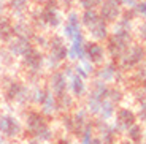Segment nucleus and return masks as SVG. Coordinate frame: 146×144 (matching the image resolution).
<instances>
[{
  "mask_svg": "<svg viewBox=\"0 0 146 144\" xmlns=\"http://www.w3.org/2000/svg\"><path fill=\"white\" fill-rule=\"evenodd\" d=\"M24 133L30 138L38 139L40 143H48L56 138V131L51 127L48 117H44L36 109H27L24 112Z\"/></svg>",
  "mask_w": 146,
  "mask_h": 144,
  "instance_id": "obj_1",
  "label": "nucleus"
},
{
  "mask_svg": "<svg viewBox=\"0 0 146 144\" xmlns=\"http://www.w3.org/2000/svg\"><path fill=\"white\" fill-rule=\"evenodd\" d=\"M81 25L88 29V33L94 41L103 43L110 36V25L100 18L97 10H84L80 16Z\"/></svg>",
  "mask_w": 146,
  "mask_h": 144,
  "instance_id": "obj_2",
  "label": "nucleus"
},
{
  "mask_svg": "<svg viewBox=\"0 0 146 144\" xmlns=\"http://www.w3.org/2000/svg\"><path fill=\"white\" fill-rule=\"evenodd\" d=\"M48 54H44V68L52 71L59 70L60 65L67 60L68 46L65 44V38L62 35H52L48 38Z\"/></svg>",
  "mask_w": 146,
  "mask_h": 144,
  "instance_id": "obj_3",
  "label": "nucleus"
},
{
  "mask_svg": "<svg viewBox=\"0 0 146 144\" xmlns=\"http://www.w3.org/2000/svg\"><path fill=\"white\" fill-rule=\"evenodd\" d=\"M108 89H110V84L103 83L100 79H94L91 84V89H88V94L84 97L86 98L84 100V108L88 109V112L92 117H97L100 103L105 98H108Z\"/></svg>",
  "mask_w": 146,
  "mask_h": 144,
  "instance_id": "obj_4",
  "label": "nucleus"
},
{
  "mask_svg": "<svg viewBox=\"0 0 146 144\" xmlns=\"http://www.w3.org/2000/svg\"><path fill=\"white\" fill-rule=\"evenodd\" d=\"M64 18L56 0H48V3L35 15V22L41 29H57Z\"/></svg>",
  "mask_w": 146,
  "mask_h": 144,
  "instance_id": "obj_5",
  "label": "nucleus"
},
{
  "mask_svg": "<svg viewBox=\"0 0 146 144\" xmlns=\"http://www.w3.org/2000/svg\"><path fill=\"white\" fill-rule=\"evenodd\" d=\"M145 57H146V51H145V46L140 43H135L132 41L130 46L125 49V52L119 57V60L116 62L117 63V68L121 70L122 73H130L132 70L138 67L140 63L145 62Z\"/></svg>",
  "mask_w": 146,
  "mask_h": 144,
  "instance_id": "obj_6",
  "label": "nucleus"
},
{
  "mask_svg": "<svg viewBox=\"0 0 146 144\" xmlns=\"http://www.w3.org/2000/svg\"><path fill=\"white\" fill-rule=\"evenodd\" d=\"M22 67L26 68L30 79L38 81L41 78V73L44 70V52L43 49L36 46H32L26 54L21 57Z\"/></svg>",
  "mask_w": 146,
  "mask_h": 144,
  "instance_id": "obj_7",
  "label": "nucleus"
},
{
  "mask_svg": "<svg viewBox=\"0 0 146 144\" xmlns=\"http://www.w3.org/2000/svg\"><path fill=\"white\" fill-rule=\"evenodd\" d=\"M3 94L8 103L19 106H26L27 103H30V87L18 79H7L3 86Z\"/></svg>",
  "mask_w": 146,
  "mask_h": 144,
  "instance_id": "obj_8",
  "label": "nucleus"
},
{
  "mask_svg": "<svg viewBox=\"0 0 146 144\" xmlns=\"http://www.w3.org/2000/svg\"><path fill=\"white\" fill-rule=\"evenodd\" d=\"M0 136L5 139H21L24 136V124L15 114H0Z\"/></svg>",
  "mask_w": 146,
  "mask_h": 144,
  "instance_id": "obj_9",
  "label": "nucleus"
},
{
  "mask_svg": "<svg viewBox=\"0 0 146 144\" xmlns=\"http://www.w3.org/2000/svg\"><path fill=\"white\" fill-rule=\"evenodd\" d=\"M133 41V36H122V35H114L110 33V36L105 40V51H106V57L108 60L117 62L119 57L125 52L130 43Z\"/></svg>",
  "mask_w": 146,
  "mask_h": 144,
  "instance_id": "obj_10",
  "label": "nucleus"
},
{
  "mask_svg": "<svg viewBox=\"0 0 146 144\" xmlns=\"http://www.w3.org/2000/svg\"><path fill=\"white\" fill-rule=\"evenodd\" d=\"M94 78L95 79H100L106 84H119L122 83V79L125 78V73H122L119 68H117V63L113 60H106L103 62L102 65H99L95 68L94 73Z\"/></svg>",
  "mask_w": 146,
  "mask_h": 144,
  "instance_id": "obj_11",
  "label": "nucleus"
},
{
  "mask_svg": "<svg viewBox=\"0 0 146 144\" xmlns=\"http://www.w3.org/2000/svg\"><path fill=\"white\" fill-rule=\"evenodd\" d=\"M135 122H137V116L132 108H125V106L116 108V112L113 116V127L116 128L119 136L124 135L129 127H132Z\"/></svg>",
  "mask_w": 146,
  "mask_h": 144,
  "instance_id": "obj_12",
  "label": "nucleus"
},
{
  "mask_svg": "<svg viewBox=\"0 0 146 144\" xmlns=\"http://www.w3.org/2000/svg\"><path fill=\"white\" fill-rule=\"evenodd\" d=\"M94 133L100 138L102 144H117V141H119V135L113 127V124H110V120H102L99 117H95Z\"/></svg>",
  "mask_w": 146,
  "mask_h": 144,
  "instance_id": "obj_13",
  "label": "nucleus"
},
{
  "mask_svg": "<svg viewBox=\"0 0 146 144\" xmlns=\"http://www.w3.org/2000/svg\"><path fill=\"white\" fill-rule=\"evenodd\" d=\"M70 41H72V43H70L68 51H67V62L76 63V62L86 59V51H84V48H86V40H84L83 32L76 33Z\"/></svg>",
  "mask_w": 146,
  "mask_h": 144,
  "instance_id": "obj_14",
  "label": "nucleus"
},
{
  "mask_svg": "<svg viewBox=\"0 0 146 144\" xmlns=\"http://www.w3.org/2000/svg\"><path fill=\"white\" fill-rule=\"evenodd\" d=\"M84 51H86V59H88L94 67H99V65H102L103 62L108 60L105 46H103L102 43H99V41H94V40L86 41Z\"/></svg>",
  "mask_w": 146,
  "mask_h": 144,
  "instance_id": "obj_15",
  "label": "nucleus"
},
{
  "mask_svg": "<svg viewBox=\"0 0 146 144\" xmlns=\"http://www.w3.org/2000/svg\"><path fill=\"white\" fill-rule=\"evenodd\" d=\"M48 89L51 90L52 94L57 97V95L64 94L68 90V81H67V76L62 73V70H52L48 76Z\"/></svg>",
  "mask_w": 146,
  "mask_h": 144,
  "instance_id": "obj_16",
  "label": "nucleus"
},
{
  "mask_svg": "<svg viewBox=\"0 0 146 144\" xmlns=\"http://www.w3.org/2000/svg\"><path fill=\"white\" fill-rule=\"evenodd\" d=\"M100 11L99 15L106 24H113L116 19H119V16L122 15V7H119L117 3L111 2V0H102V3H100Z\"/></svg>",
  "mask_w": 146,
  "mask_h": 144,
  "instance_id": "obj_17",
  "label": "nucleus"
},
{
  "mask_svg": "<svg viewBox=\"0 0 146 144\" xmlns=\"http://www.w3.org/2000/svg\"><path fill=\"white\" fill-rule=\"evenodd\" d=\"M72 117H73V135L75 136H80L83 133L84 127L92 120V116L88 112V109L84 108V104L78 106V108H73Z\"/></svg>",
  "mask_w": 146,
  "mask_h": 144,
  "instance_id": "obj_18",
  "label": "nucleus"
},
{
  "mask_svg": "<svg viewBox=\"0 0 146 144\" xmlns=\"http://www.w3.org/2000/svg\"><path fill=\"white\" fill-rule=\"evenodd\" d=\"M32 46H33L32 41L24 40V38H19V36H13V38L7 43V51L13 55V57H19V59H21Z\"/></svg>",
  "mask_w": 146,
  "mask_h": 144,
  "instance_id": "obj_19",
  "label": "nucleus"
},
{
  "mask_svg": "<svg viewBox=\"0 0 146 144\" xmlns=\"http://www.w3.org/2000/svg\"><path fill=\"white\" fill-rule=\"evenodd\" d=\"M40 112L48 117V119H52L56 116H59V106H57V98L52 94L51 90H46V95H44V100L40 104Z\"/></svg>",
  "mask_w": 146,
  "mask_h": 144,
  "instance_id": "obj_20",
  "label": "nucleus"
},
{
  "mask_svg": "<svg viewBox=\"0 0 146 144\" xmlns=\"http://www.w3.org/2000/svg\"><path fill=\"white\" fill-rule=\"evenodd\" d=\"M68 81V92L76 98V100H81V98L86 97L88 94V84H86V79L80 78L76 73H73L70 78H67Z\"/></svg>",
  "mask_w": 146,
  "mask_h": 144,
  "instance_id": "obj_21",
  "label": "nucleus"
},
{
  "mask_svg": "<svg viewBox=\"0 0 146 144\" xmlns=\"http://www.w3.org/2000/svg\"><path fill=\"white\" fill-rule=\"evenodd\" d=\"M83 32V25H81V21H80V15L76 11H70L67 15V21H65V25H64V38H68L72 40L73 36L76 33Z\"/></svg>",
  "mask_w": 146,
  "mask_h": 144,
  "instance_id": "obj_22",
  "label": "nucleus"
},
{
  "mask_svg": "<svg viewBox=\"0 0 146 144\" xmlns=\"http://www.w3.org/2000/svg\"><path fill=\"white\" fill-rule=\"evenodd\" d=\"M13 33H15V36H19V38L32 41L33 35H35V30H33V27L27 21L19 19L16 24H13Z\"/></svg>",
  "mask_w": 146,
  "mask_h": 144,
  "instance_id": "obj_23",
  "label": "nucleus"
},
{
  "mask_svg": "<svg viewBox=\"0 0 146 144\" xmlns=\"http://www.w3.org/2000/svg\"><path fill=\"white\" fill-rule=\"evenodd\" d=\"M57 106H59V114L60 112H72L73 108L76 106V98L70 94L68 90L64 92V94L57 95Z\"/></svg>",
  "mask_w": 146,
  "mask_h": 144,
  "instance_id": "obj_24",
  "label": "nucleus"
},
{
  "mask_svg": "<svg viewBox=\"0 0 146 144\" xmlns=\"http://www.w3.org/2000/svg\"><path fill=\"white\" fill-rule=\"evenodd\" d=\"M124 135L129 141H132V143H135V144L145 143V127H143V124L135 122L132 127H129Z\"/></svg>",
  "mask_w": 146,
  "mask_h": 144,
  "instance_id": "obj_25",
  "label": "nucleus"
},
{
  "mask_svg": "<svg viewBox=\"0 0 146 144\" xmlns=\"http://www.w3.org/2000/svg\"><path fill=\"white\" fill-rule=\"evenodd\" d=\"M116 104L113 103V101H110L108 98H105V100L100 103V108H99V112H97V117L102 120H111L113 119L114 112H116Z\"/></svg>",
  "mask_w": 146,
  "mask_h": 144,
  "instance_id": "obj_26",
  "label": "nucleus"
},
{
  "mask_svg": "<svg viewBox=\"0 0 146 144\" xmlns=\"http://www.w3.org/2000/svg\"><path fill=\"white\" fill-rule=\"evenodd\" d=\"M15 36L13 33V24L8 18H2L0 16V41L2 43H8Z\"/></svg>",
  "mask_w": 146,
  "mask_h": 144,
  "instance_id": "obj_27",
  "label": "nucleus"
},
{
  "mask_svg": "<svg viewBox=\"0 0 146 144\" xmlns=\"http://www.w3.org/2000/svg\"><path fill=\"white\" fill-rule=\"evenodd\" d=\"M124 98H125V94L119 84H111L110 86V89H108V100L110 101H113L116 106H119Z\"/></svg>",
  "mask_w": 146,
  "mask_h": 144,
  "instance_id": "obj_28",
  "label": "nucleus"
},
{
  "mask_svg": "<svg viewBox=\"0 0 146 144\" xmlns=\"http://www.w3.org/2000/svg\"><path fill=\"white\" fill-rule=\"evenodd\" d=\"M146 67H145V62L140 63L138 67L130 71V79L133 83V86H145V81H146Z\"/></svg>",
  "mask_w": 146,
  "mask_h": 144,
  "instance_id": "obj_29",
  "label": "nucleus"
},
{
  "mask_svg": "<svg viewBox=\"0 0 146 144\" xmlns=\"http://www.w3.org/2000/svg\"><path fill=\"white\" fill-rule=\"evenodd\" d=\"M46 90H48V87L40 86V84H35V86L30 89V103L35 104V106H40L41 101L44 100Z\"/></svg>",
  "mask_w": 146,
  "mask_h": 144,
  "instance_id": "obj_30",
  "label": "nucleus"
},
{
  "mask_svg": "<svg viewBox=\"0 0 146 144\" xmlns=\"http://www.w3.org/2000/svg\"><path fill=\"white\" fill-rule=\"evenodd\" d=\"M60 127L65 131V135H73V117L72 112H60Z\"/></svg>",
  "mask_w": 146,
  "mask_h": 144,
  "instance_id": "obj_31",
  "label": "nucleus"
},
{
  "mask_svg": "<svg viewBox=\"0 0 146 144\" xmlns=\"http://www.w3.org/2000/svg\"><path fill=\"white\" fill-rule=\"evenodd\" d=\"M29 7V0H10V8L16 16H22Z\"/></svg>",
  "mask_w": 146,
  "mask_h": 144,
  "instance_id": "obj_32",
  "label": "nucleus"
},
{
  "mask_svg": "<svg viewBox=\"0 0 146 144\" xmlns=\"http://www.w3.org/2000/svg\"><path fill=\"white\" fill-rule=\"evenodd\" d=\"M135 116H137V122L145 125V122H146V100L138 103L137 111H135Z\"/></svg>",
  "mask_w": 146,
  "mask_h": 144,
  "instance_id": "obj_33",
  "label": "nucleus"
},
{
  "mask_svg": "<svg viewBox=\"0 0 146 144\" xmlns=\"http://www.w3.org/2000/svg\"><path fill=\"white\" fill-rule=\"evenodd\" d=\"M78 3L83 10H95L100 7L102 0H78Z\"/></svg>",
  "mask_w": 146,
  "mask_h": 144,
  "instance_id": "obj_34",
  "label": "nucleus"
},
{
  "mask_svg": "<svg viewBox=\"0 0 146 144\" xmlns=\"http://www.w3.org/2000/svg\"><path fill=\"white\" fill-rule=\"evenodd\" d=\"M32 44L36 48H40V49H46L48 48V38L43 35H38V33L35 32V35H33V38H32Z\"/></svg>",
  "mask_w": 146,
  "mask_h": 144,
  "instance_id": "obj_35",
  "label": "nucleus"
},
{
  "mask_svg": "<svg viewBox=\"0 0 146 144\" xmlns=\"http://www.w3.org/2000/svg\"><path fill=\"white\" fill-rule=\"evenodd\" d=\"M78 63H80L81 67H83V68H84V71L88 73V75L91 76V78L94 76V73H95V68H97V67H94V65H92L91 62L88 60V59H83V60H80Z\"/></svg>",
  "mask_w": 146,
  "mask_h": 144,
  "instance_id": "obj_36",
  "label": "nucleus"
},
{
  "mask_svg": "<svg viewBox=\"0 0 146 144\" xmlns=\"http://www.w3.org/2000/svg\"><path fill=\"white\" fill-rule=\"evenodd\" d=\"M73 71L76 73V75L80 76V78H83V79H86V81H88L89 78H91V76H89L88 73L84 71V68H83V67H81L80 63H78V62H76V63H73Z\"/></svg>",
  "mask_w": 146,
  "mask_h": 144,
  "instance_id": "obj_37",
  "label": "nucleus"
},
{
  "mask_svg": "<svg viewBox=\"0 0 146 144\" xmlns=\"http://www.w3.org/2000/svg\"><path fill=\"white\" fill-rule=\"evenodd\" d=\"M114 3H117L119 7H127V8H132L133 5L137 3V0H111Z\"/></svg>",
  "mask_w": 146,
  "mask_h": 144,
  "instance_id": "obj_38",
  "label": "nucleus"
},
{
  "mask_svg": "<svg viewBox=\"0 0 146 144\" xmlns=\"http://www.w3.org/2000/svg\"><path fill=\"white\" fill-rule=\"evenodd\" d=\"M138 38L141 40V43H145V40H146V24L145 22H141V25L138 27Z\"/></svg>",
  "mask_w": 146,
  "mask_h": 144,
  "instance_id": "obj_39",
  "label": "nucleus"
},
{
  "mask_svg": "<svg viewBox=\"0 0 146 144\" xmlns=\"http://www.w3.org/2000/svg\"><path fill=\"white\" fill-rule=\"evenodd\" d=\"M57 144H73L72 143V139H70L67 135H64V136H60V138H57V141H56Z\"/></svg>",
  "mask_w": 146,
  "mask_h": 144,
  "instance_id": "obj_40",
  "label": "nucleus"
},
{
  "mask_svg": "<svg viewBox=\"0 0 146 144\" xmlns=\"http://www.w3.org/2000/svg\"><path fill=\"white\" fill-rule=\"evenodd\" d=\"M91 144H102V141H100V138L97 136L95 133H94V136H92V141H91Z\"/></svg>",
  "mask_w": 146,
  "mask_h": 144,
  "instance_id": "obj_41",
  "label": "nucleus"
},
{
  "mask_svg": "<svg viewBox=\"0 0 146 144\" xmlns=\"http://www.w3.org/2000/svg\"><path fill=\"white\" fill-rule=\"evenodd\" d=\"M24 144H43V143H40L38 139H33V138H29V139H27Z\"/></svg>",
  "mask_w": 146,
  "mask_h": 144,
  "instance_id": "obj_42",
  "label": "nucleus"
},
{
  "mask_svg": "<svg viewBox=\"0 0 146 144\" xmlns=\"http://www.w3.org/2000/svg\"><path fill=\"white\" fill-rule=\"evenodd\" d=\"M60 2H62V3L65 5V7H72V5H73V2H75V0H60Z\"/></svg>",
  "mask_w": 146,
  "mask_h": 144,
  "instance_id": "obj_43",
  "label": "nucleus"
},
{
  "mask_svg": "<svg viewBox=\"0 0 146 144\" xmlns=\"http://www.w3.org/2000/svg\"><path fill=\"white\" fill-rule=\"evenodd\" d=\"M117 144H135V143H132V141H129V139H127V138H124V139L117 141Z\"/></svg>",
  "mask_w": 146,
  "mask_h": 144,
  "instance_id": "obj_44",
  "label": "nucleus"
},
{
  "mask_svg": "<svg viewBox=\"0 0 146 144\" xmlns=\"http://www.w3.org/2000/svg\"><path fill=\"white\" fill-rule=\"evenodd\" d=\"M5 2H7V0H0V16H2V13H3V10H5Z\"/></svg>",
  "mask_w": 146,
  "mask_h": 144,
  "instance_id": "obj_45",
  "label": "nucleus"
},
{
  "mask_svg": "<svg viewBox=\"0 0 146 144\" xmlns=\"http://www.w3.org/2000/svg\"><path fill=\"white\" fill-rule=\"evenodd\" d=\"M0 144H10V143H8V139H5V138L0 136Z\"/></svg>",
  "mask_w": 146,
  "mask_h": 144,
  "instance_id": "obj_46",
  "label": "nucleus"
},
{
  "mask_svg": "<svg viewBox=\"0 0 146 144\" xmlns=\"http://www.w3.org/2000/svg\"><path fill=\"white\" fill-rule=\"evenodd\" d=\"M46 144H57V143H56V141H48Z\"/></svg>",
  "mask_w": 146,
  "mask_h": 144,
  "instance_id": "obj_47",
  "label": "nucleus"
}]
</instances>
